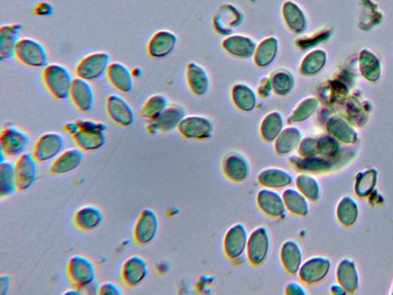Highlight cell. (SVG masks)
I'll return each mask as SVG.
<instances>
[{
    "mask_svg": "<svg viewBox=\"0 0 393 295\" xmlns=\"http://www.w3.org/2000/svg\"><path fill=\"white\" fill-rule=\"evenodd\" d=\"M73 79L70 70L61 64L47 65L42 72L44 85L57 99L70 97Z\"/></svg>",
    "mask_w": 393,
    "mask_h": 295,
    "instance_id": "1",
    "label": "cell"
},
{
    "mask_svg": "<svg viewBox=\"0 0 393 295\" xmlns=\"http://www.w3.org/2000/svg\"><path fill=\"white\" fill-rule=\"evenodd\" d=\"M14 56L28 67H46L48 64V55L45 47L41 42L31 38L20 39Z\"/></svg>",
    "mask_w": 393,
    "mask_h": 295,
    "instance_id": "2",
    "label": "cell"
},
{
    "mask_svg": "<svg viewBox=\"0 0 393 295\" xmlns=\"http://www.w3.org/2000/svg\"><path fill=\"white\" fill-rule=\"evenodd\" d=\"M31 142V138L26 132L7 124L0 135V148L6 157H17L25 153Z\"/></svg>",
    "mask_w": 393,
    "mask_h": 295,
    "instance_id": "3",
    "label": "cell"
},
{
    "mask_svg": "<svg viewBox=\"0 0 393 295\" xmlns=\"http://www.w3.org/2000/svg\"><path fill=\"white\" fill-rule=\"evenodd\" d=\"M271 246L269 231L264 226H259L249 235L247 256L254 266H259L268 258Z\"/></svg>",
    "mask_w": 393,
    "mask_h": 295,
    "instance_id": "4",
    "label": "cell"
},
{
    "mask_svg": "<svg viewBox=\"0 0 393 295\" xmlns=\"http://www.w3.org/2000/svg\"><path fill=\"white\" fill-rule=\"evenodd\" d=\"M110 64L109 54L97 51L86 56L78 63L76 74L77 77L93 82L106 74Z\"/></svg>",
    "mask_w": 393,
    "mask_h": 295,
    "instance_id": "5",
    "label": "cell"
},
{
    "mask_svg": "<svg viewBox=\"0 0 393 295\" xmlns=\"http://www.w3.org/2000/svg\"><path fill=\"white\" fill-rule=\"evenodd\" d=\"M67 276L73 286L81 292L84 287L95 282V269L88 258L74 255L67 263Z\"/></svg>",
    "mask_w": 393,
    "mask_h": 295,
    "instance_id": "6",
    "label": "cell"
},
{
    "mask_svg": "<svg viewBox=\"0 0 393 295\" xmlns=\"http://www.w3.org/2000/svg\"><path fill=\"white\" fill-rule=\"evenodd\" d=\"M159 230L157 214L151 209L140 212L133 230V238L139 246H146L157 238Z\"/></svg>",
    "mask_w": 393,
    "mask_h": 295,
    "instance_id": "7",
    "label": "cell"
},
{
    "mask_svg": "<svg viewBox=\"0 0 393 295\" xmlns=\"http://www.w3.org/2000/svg\"><path fill=\"white\" fill-rule=\"evenodd\" d=\"M64 148V137L58 132L50 131L36 140L32 154L37 161L46 162L55 159Z\"/></svg>",
    "mask_w": 393,
    "mask_h": 295,
    "instance_id": "8",
    "label": "cell"
},
{
    "mask_svg": "<svg viewBox=\"0 0 393 295\" xmlns=\"http://www.w3.org/2000/svg\"><path fill=\"white\" fill-rule=\"evenodd\" d=\"M248 238L247 228L243 224L236 223L229 228L224 239L225 253L229 260H239L246 253Z\"/></svg>",
    "mask_w": 393,
    "mask_h": 295,
    "instance_id": "9",
    "label": "cell"
},
{
    "mask_svg": "<svg viewBox=\"0 0 393 295\" xmlns=\"http://www.w3.org/2000/svg\"><path fill=\"white\" fill-rule=\"evenodd\" d=\"M32 153L25 152L15 162L17 191H24L31 189L38 175V166Z\"/></svg>",
    "mask_w": 393,
    "mask_h": 295,
    "instance_id": "10",
    "label": "cell"
},
{
    "mask_svg": "<svg viewBox=\"0 0 393 295\" xmlns=\"http://www.w3.org/2000/svg\"><path fill=\"white\" fill-rule=\"evenodd\" d=\"M147 274V264L143 257L138 255L128 257L121 269L122 281L129 289H135L142 284Z\"/></svg>",
    "mask_w": 393,
    "mask_h": 295,
    "instance_id": "11",
    "label": "cell"
},
{
    "mask_svg": "<svg viewBox=\"0 0 393 295\" xmlns=\"http://www.w3.org/2000/svg\"><path fill=\"white\" fill-rule=\"evenodd\" d=\"M257 204L266 216L273 218L283 217L287 212L283 196L275 189H259L257 195Z\"/></svg>",
    "mask_w": 393,
    "mask_h": 295,
    "instance_id": "12",
    "label": "cell"
},
{
    "mask_svg": "<svg viewBox=\"0 0 393 295\" xmlns=\"http://www.w3.org/2000/svg\"><path fill=\"white\" fill-rule=\"evenodd\" d=\"M223 172L232 182L241 183L246 181L250 175V164L248 158L240 152L227 154L223 161Z\"/></svg>",
    "mask_w": 393,
    "mask_h": 295,
    "instance_id": "13",
    "label": "cell"
},
{
    "mask_svg": "<svg viewBox=\"0 0 393 295\" xmlns=\"http://www.w3.org/2000/svg\"><path fill=\"white\" fill-rule=\"evenodd\" d=\"M106 111L110 120L121 127H129L135 121L134 111L120 95H109L106 100Z\"/></svg>",
    "mask_w": 393,
    "mask_h": 295,
    "instance_id": "14",
    "label": "cell"
},
{
    "mask_svg": "<svg viewBox=\"0 0 393 295\" xmlns=\"http://www.w3.org/2000/svg\"><path fill=\"white\" fill-rule=\"evenodd\" d=\"M84 159L83 151L79 148H70L63 150L54 160L49 173L54 175H63L77 170L83 164Z\"/></svg>",
    "mask_w": 393,
    "mask_h": 295,
    "instance_id": "15",
    "label": "cell"
},
{
    "mask_svg": "<svg viewBox=\"0 0 393 295\" xmlns=\"http://www.w3.org/2000/svg\"><path fill=\"white\" fill-rule=\"evenodd\" d=\"M180 134L185 138L204 139L211 136L213 123L203 117L184 118L177 127Z\"/></svg>",
    "mask_w": 393,
    "mask_h": 295,
    "instance_id": "16",
    "label": "cell"
},
{
    "mask_svg": "<svg viewBox=\"0 0 393 295\" xmlns=\"http://www.w3.org/2000/svg\"><path fill=\"white\" fill-rule=\"evenodd\" d=\"M70 98L81 112L90 111L94 104V93L90 82L79 77L74 79Z\"/></svg>",
    "mask_w": 393,
    "mask_h": 295,
    "instance_id": "17",
    "label": "cell"
},
{
    "mask_svg": "<svg viewBox=\"0 0 393 295\" xmlns=\"http://www.w3.org/2000/svg\"><path fill=\"white\" fill-rule=\"evenodd\" d=\"M257 181L264 188L283 189L291 186L294 177L286 169L269 167L259 172Z\"/></svg>",
    "mask_w": 393,
    "mask_h": 295,
    "instance_id": "18",
    "label": "cell"
},
{
    "mask_svg": "<svg viewBox=\"0 0 393 295\" xmlns=\"http://www.w3.org/2000/svg\"><path fill=\"white\" fill-rule=\"evenodd\" d=\"M103 221V213L97 206L86 205L79 208L74 215V224L81 232L97 230Z\"/></svg>",
    "mask_w": 393,
    "mask_h": 295,
    "instance_id": "19",
    "label": "cell"
},
{
    "mask_svg": "<svg viewBox=\"0 0 393 295\" xmlns=\"http://www.w3.org/2000/svg\"><path fill=\"white\" fill-rule=\"evenodd\" d=\"M280 260L288 274H298L303 263L302 250L298 243L291 239L284 241L280 250Z\"/></svg>",
    "mask_w": 393,
    "mask_h": 295,
    "instance_id": "20",
    "label": "cell"
},
{
    "mask_svg": "<svg viewBox=\"0 0 393 295\" xmlns=\"http://www.w3.org/2000/svg\"><path fill=\"white\" fill-rule=\"evenodd\" d=\"M106 77L111 85L121 93H130L134 86V81H133L134 78L132 77L131 71L122 63H111Z\"/></svg>",
    "mask_w": 393,
    "mask_h": 295,
    "instance_id": "21",
    "label": "cell"
},
{
    "mask_svg": "<svg viewBox=\"0 0 393 295\" xmlns=\"http://www.w3.org/2000/svg\"><path fill=\"white\" fill-rule=\"evenodd\" d=\"M176 42V36L173 33L161 31L148 41L147 54L155 58L166 57L174 50Z\"/></svg>",
    "mask_w": 393,
    "mask_h": 295,
    "instance_id": "22",
    "label": "cell"
},
{
    "mask_svg": "<svg viewBox=\"0 0 393 295\" xmlns=\"http://www.w3.org/2000/svg\"><path fill=\"white\" fill-rule=\"evenodd\" d=\"M183 119V112L180 109L175 106L167 107L155 119L150 120L147 130L151 134L170 131L179 127Z\"/></svg>",
    "mask_w": 393,
    "mask_h": 295,
    "instance_id": "23",
    "label": "cell"
},
{
    "mask_svg": "<svg viewBox=\"0 0 393 295\" xmlns=\"http://www.w3.org/2000/svg\"><path fill=\"white\" fill-rule=\"evenodd\" d=\"M22 29L20 24H8L0 28V60L7 61L14 56Z\"/></svg>",
    "mask_w": 393,
    "mask_h": 295,
    "instance_id": "24",
    "label": "cell"
},
{
    "mask_svg": "<svg viewBox=\"0 0 393 295\" xmlns=\"http://www.w3.org/2000/svg\"><path fill=\"white\" fill-rule=\"evenodd\" d=\"M105 131L99 129H81L72 136V139L80 150L93 152L101 149L106 144Z\"/></svg>",
    "mask_w": 393,
    "mask_h": 295,
    "instance_id": "25",
    "label": "cell"
},
{
    "mask_svg": "<svg viewBox=\"0 0 393 295\" xmlns=\"http://www.w3.org/2000/svg\"><path fill=\"white\" fill-rule=\"evenodd\" d=\"M326 262L321 257H311L302 263L298 271L299 278L304 283L312 284L320 281L326 275Z\"/></svg>",
    "mask_w": 393,
    "mask_h": 295,
    "instance_id": "26",
    "label": "cell"
},
{
    "mask_svg": "<svg viewBox=\"0 0 393 295\" xmlns=\"http://www.w3.org/2000/svg\"><path fill=\"white\" fill-rule=\"evenodd\" d=\"M287 211L294 216H306L309 212L307 198L298 189L288 187L283 194Z\"/></svg>",
    "mask_w": 393,
    "mask_h": 295,
    "instance_id": "27",
    "label": "cell"
},
{
    "mask_svg": "<svg viewBox=\"0 0 393 295\" xmlns=\"http://www.w3.org/2000/svg\"><path fill=\"white\" fill-rule=\"evenodd\" d=\"M17 191L15 162H0V196L2 198L13 196Z\"/></svg>",
    "mask_w": 393,
    "mask_h": 295,
    "instance_id": "28",
    "label": "cell"
},
{
    "mask_svg": "<svg viewBox=\"0 0 393 295\" xmlns=\"http://www.w3.org/2000/svg\"><path fill=\"white\" fill-rule=\"evenodd\" d=\"M300 139V134L298 129L290 127L282 131L276 139V152L280 156H287L298 146Z\"/></svg>",
    "mask_w": 393,
    "mask_h": 295,
    "instance_id": "29",
    "label": "cell"
},
{
    "mask_svg": "<svg viewBox=\"0 0 393 295\" xmlns=\"http://www.w3.org/2000/svg\"><path fill=\"white\" fill-rule=\"evenodd\" d=\"M168 107V102L161 95H154L141 107L139 115L146 120H154Z\"/></svg>",
    "mask_w": 393,
    "mask_h": 295,
    "instance_id": "30",
    "label": "cell"
},
{
    "mask_svg": "<svg viewBox=\"0 0 393 295\" xmlns=\"http://www.w3.org/2000/svg\"><path fill=\"white\" fill-rule=\"evenodd\" d=\"M284 122L281 116L271 114L266 116L262 125V134L266 142L275 141L283 131Z\"/></svg>",
    "mask_w": 393,
    "mask_h": 295,
    "instance_id": "31",
    "label": "cell"
},
{
    "mask_svg": "<svg viewBox=\"0 0 393 295\" xmlns=\"http://www.w3.org/2000/svg\"><path fill=\"white\" fill-rule=\"evenodd\" d=\"M296 187L309 200H316L320 193L316 181L307 174H300L295 180Z\"/></svg>",
    "mask_w": 393,
    "mask_h": 295,
    "instance_id": "32",
    "label": "cell"
},
{
    "mask_svg": "<svg viewBox=\"0 0 393 295\" xmlns=\"http://www.w3.org/2000/svg\"><path fill=\"white\" fill-rule=\"evenodd\" d=\"M79 125V129H99L106 131L107 129L106 125L101 122H96L93 120H79L76 121Z\"/></svg>",
    "mask_w": 393,
    "mask_h": 295,
    "instance_id": "33",
    "label": "cell"
},
{
    "mask_svg": "<svg viewBox=\"0 0 393 295\" xmlns=\"http://www.w3.org/2000/svg\"><path fill=\"white\" fill-rule=\"evenodd\" d=\"M122 294L120 287L113 282H104L99 285L98 294H115L121 295Z\"/></svg>",
    "mask_w": 393,
    "mask_h": 295,
    "instance_id": "34",
    "label": "cell"
},
{
    "mask_svg": "<svg viewBox=\"0 0 393 295\" xmlns=\"http://www.w3.org/2000/svg\"><path fill=\"white\" fill-rule=\"evenodd\" d=\"M54 12L53 6L46 2H40L34 7V13L36 16L47 17Z\"/></svg>",
    "mask_w": 393,
    "mask_h": 295,
    "instance_id": "35",
    "label": "cell"
},
{
    "mask_svg": "<svg viewBox=\"0 0 393 295\" xmlns=\"http://www.w3.org/2000/svg\"><path fill=\"white\" fill-rule=\"evenodd\" d=\"M284 293L287 295L306 294V290L300 283L290 282L286 285Z\"/></svg>",
    "mask_w": 393,
    "mask_h": 295,
    "instance_id": "36",
    "label": "cell"
},
{
    "mask_svg": "<svg viewBox=\"0 0 393 295\" xmlns=\"http://www.w3.org/2000/svg\"><path fill=\"white\" fill-rule=\"evenodd\" d=\"M10 287V277L9 276H1L0 277V294H8Z\"/></svg>",
    "mask_w": 393,
    "mask_h": 295,
    "instance_id": "37",
    "label": "cell"
},
{
    "mask_svg": "<svg viewBox=\"0 0 393 295\" xmlns=\"http://www.w3.org/2000/svg\"><path fill=\"white\" fill-rule=\"evenodd\" d=\"M63 130L66 132V134L73 136L79 131V127L77 122H71L64 125Z\"/></svg>",
    "mask_w": 393,
    "mask_h": 295,
    "instance_id": "38",
    "label": "cell"
},
{
    "mask_svg": "<svg viewBox=\"0 0 393 295\" xmlns=\"http://www.w3.org/2000/svg\"><path fill=\"white\" fill-rule=\"evenodd\" d=\"M63 294H77V295L83 294V293H81L80 289H77V287H74L73 289H70L67 291H65Z\"/></svg>",
    "mask_w": 393,
    "mask_h": 295,
    "instance_id": "39",
    "label": "cell"
},
{
    "mask_svg": "<svg viewBox=\"0 0 393 295\" xmlns=\"http://www.w3.org/2000/svg\"><path fill=\"white\" fill-rule=\"evenodd\" d=\"M131 74L133 78H138L142 75V70H141L138 67H136L131 70Z\"/></svg>",
    "mask_w": 393,
    "mask_h": 295,
    "instance_id": "40",
    "label": "cell"
}]
</instances>
